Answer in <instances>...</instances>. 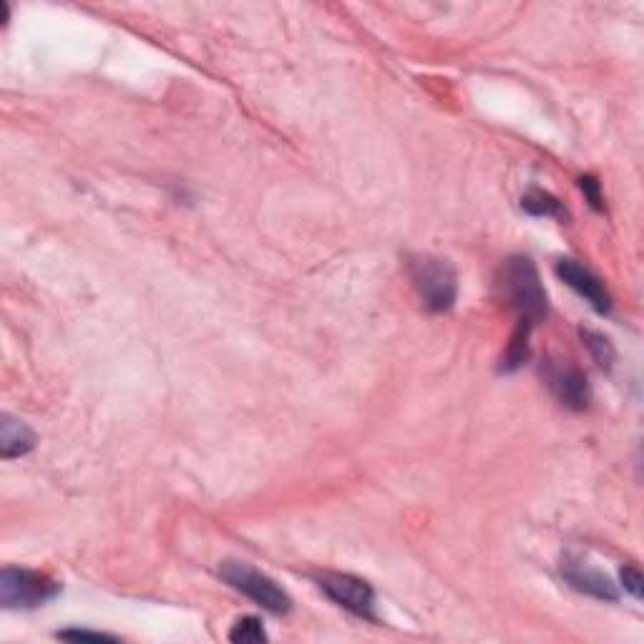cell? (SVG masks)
<instances>
[{
    "label": "cell",
    "mask_w": 644,
    "mask_h": 644,
    "mask_svg": "<svg viewBox=\"0 0 644 644\" xmlns=\"http://www.w3.org/2000/svg\"><path fill=\"white\" fill-rule=\"evenodd\" d=\"M33 446H36V436H33L31 428L23 421L3 416V421H0V451H3V458L26 456L28 451H33Z\"/></svg>",
    "instance_id": "9c48e42d"
},
{
    "label": "cell",
    "mask_w": 644,
    "mask_h": 644,
    "mask_svg": "<svg viewBox=\"0 0 644 644\" xmlns=\"http://www.w3.org/2000/svg\"><path fill=\"white\" fill-rule=\"evenodd\" d=\"M265 639H267V632L257 617L239 619V622L229 629V642L234 644H257V642H265Z\"/></svg>",
    "instance_id": "7c38bea8"
},
{
    "label": "cell",
    "mask_w": 644,
    "mask_h": 644,
    "mask_svg": "<svg viewBox=\"0 0 644 644\" xmlns=\"http://www.w3.org/2000/svg\"><path fill=\"white\" fill-rule=\"evenodd\" d=\"M582 192L587 194V199L592 202L594 209H602V192H599V182L594 177H584L582 182Z\"/></svg>",
    "instance_id": "2e32d148"
},
{
    "label": "cell",
    "mask_w": 644,
    "mask_h": 644,
    "mask_svg": "<svg viewBox=\"0 0 644 644\" xmlns=\"http://www.w3.org/2000/svg\"><path fill=\"white\" fill-rule=\"evenodd\" d=\"M564 579L569 582V587H574L577 592L589 594L594 599H602V602H617L619 594L617 587L612 584V579L604 577L597 569H589L587 564H579V561H567L564 564Z\"/></svg>",
    "instance_id": "ba28073f"
},
{
    "label": "cell",
    "mask_w": 644,
    "mask_h": 644,
    "mask_svg": "<svg viewBox=\"0 0 644 644\" xmlns=\"http://www.w3.org/2000/svg\"><path fill=\"white\" fill-rule=\"evenodd\" d=\"M556 275L567 282L579 297H584L597 312L604 315V312L612 310V295L604 287V282L594 272H589L587 267H582L574 260H559L556 262Z\"/></svg>",
    "instance_id": "8992f818"
},
{
    "label": "cell",
    "mask_w": 644,
    "mask_h": 644,
    "mask_svg": "<svg viewBox=\"0 0 644 644\" xmlns=\"http://www.w3.org/2000/svg\"><path fill=\"white\" fill-rule=\"evenodd\" d=\"M317 584L338 607L348 609L355 617L375 619V594L368 582L350 574H322Z\"/></svg>",
    "instance_id": "5b68a950"
},
{
    "label": "cell",
    "mask_w": 644,
    "mask_h": 644,
    "mask_svg": "<svg viewBox=\"0 0 644 644\" xmlns=\"http://www.w3.org/2000/svg\"><path fill=\"white\" fill-rule=\"evenodd\" d=\"M584 343H587V348L592 350L594 360L599 363V368L609 370L612 368V360H614V350L612 345H609L607 338H602L599 333H592V330H587V333H582Z\"/></svg>",
    "instance_id": "4fadbf2b"
},
{
    "label": "cell",
    "mask_w": 644,
    "mask_h": 644,
    "mask_svg": "<svg viewBox=\"0 0 644 644\" xmlns=\"http://www.w3.org/2000/svg\"><path fill=\"white\" fill-rule=\"evenodd\" d=\"M546 383L551 393L559 398L561 406L572 411H584L589 406V385L587 375L572 365H549L546 368Z\"/></svg>",
    "instance_id": "52a82bcc"
},
{
    "label": "cell",
    "mask_w": 644,
    "mask_h": 644,
    "mask_svg": "<svg viewBox=\"0 0 644 644\" xmlns=\"http://www.w3.org/2000/svg\"><path fill=\"white\" fill-rule=\"evenodd\" d=\"M504 292L519 322L536 328L546 317V292L529 257H511L504 265Z\"/></svg>",
    "instance_id": "6da1fadb"
},
{
    "label": "cell",
    "mask_w": 644,
    "mask_h": 644,
    "mask_svg": "<svg viewBox=\"0 0 644 644\" xmlns=\"http://www.w3.org/2000/svg\"><path fill=\"white\" fill-rule=\"evenodd\" d=\"M58 639H71V642H116V637L104 632H91V629H63Z\"/></svg>",
    "instance_id": "5bb4252c"
},
{
    "label": "cell",
    "mask_w": 644,
    "mask_h": 644,
    "mask_svg": "<svg viewBox=\"0 0 644 644\" xmlns=\"http://www.w3.org/2000/svg\"><path fill=\"white\" fill-rule=\"evenodd\" d=\"M61 594V584L33 569L6 567L0 572V604L6 609H36Z\"/></svg>",
    "instance_id": "3957f363"
},
{
    "label": "cell",
    "mask_w": 644,
    "mask_h": 644,
    "mask_svg": "<svg viewBox=\"0 0 644 644\" xmlns=\"http://www.w3.org/2000/svg\"><path fill=\"white\" fill-rule=\"evenodd\" d=\"M622 584L634 599H642V574L637 572L634 567H624L622 569Z\"/></svg>",
    "instance_id": "9a60e30c"
},
{
    "label": "cell",
    "mask_w": 644,
    "mask_h": 644,
    "mask_svg": "<svg viewBox=\"0 0 644 644\" xmlns=\"http://www.w3.org/2000/svg\"><path fill=\"white\" fill-rule=\"evenodd\" d=\"M219 572L227 579L229 587H234L237 592L250 597L252 602L260 604L267 612L287 614L292 609V599L287 597L285 589H282L275 579L257 572V569L247 567V564H239V561H227Z\"/></svg>",
    "instance_id": "277c9868"
},
{
    "label": "cell",
    "mask_w": 644,
    "mask_h": 644,
    "mask_svg": "<svg viewBox=\"0 0 644 644\" xmlns=\"http://www.w3.org/2000/svg\"><path fill=\"white\" fill-rule=\"evenodd\" d=\"M521 207H524L529 214H534V217H556V219L567 217V209L561 207L559 199H556L554 194L544 192V189H531L529 194H524Z\"/></svg>",
    "instance_id": "30bf717a"
},
{
    "label": "cell",
    "mask_w": 644,
    "mask_h": 644,
    "mask_svg": "<svg viewBox=\"0 0 644 644\" xmlns=\"http://www.w3.org/2000/svg\"><path fill=\"white\" fill-rule=\"evenodd\" d=\"M408 270H411L413 287H416L418 297H421V302L428 310H451L458 297V277L456 270L446 260L431 255L413 257Z\"/></svg>",
    "instance_id": "7a4b0ae2"
},
{
    "label": "cell",
    "mask_w": 644,
    "mask_h": 644,
    "mask_svg": "<svg viewBox=\"0 0 644 644\" xmlns=\"http://www.w3.org/2000/svg\"><path fill=\"white\" fill-rule=\"evenodd\" d=\"M531 325H524V322H519L516 325V333L511 335V343H509V350H506V358H504V365L501 368L506 370V373H511V370L521 368V365L529 360V338H531Z\"/></svg>",
    "instance_id": "8fae6325"
}]
</instances>
